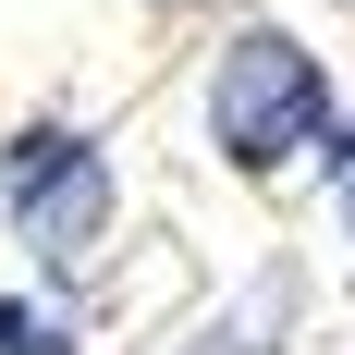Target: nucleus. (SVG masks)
I'll list each match as a JSON object with an SVG mask.
<instances>
[{
  "instance_id": "1",
  "label": "nucleus",
  "mask_w": 355,
  "mask_h": 355,
  "mask_svg": "<svg viewBox=\"0 0 355 355\" xmlns=\"http://www.w3.org/2000/svg\"><path fill=\"white\" fill-rule=\"evenodd\" d=\"M196 123H209V159L233 184H294V172H319V147L343 135V73H331L319 37L245 12V25L209 37Z\"/></svg>"
},
{
  "instance_id": "6",
  "label": "nucleus",
  "mask_w": 355,
  "mask_h": 355,
  "mask_svg": "<svg viewBox=\"0 0 355 355\" xmlns=\"http://www.w3.org/2000/svg\"><path fill=\"white\" fill-rule=\"evenodd\" d=\"M135 12H209V0H135Z\"/></svg>"
},
{
  "instance_id": "4",
  "label": "nucleus",
  "mask_w": 355,
  "mask_h": 355,
  "mask_svg": "<svg viewBox=\"0 0 355 355\" xmlns=\"http://www.w3.org/2000/svg\"><path fill=\"white\" fill-rule=\"evenodd\" d=\"M0 355H86L49 294H0Z\"/></svg>"
},
{
  "instance_id": "3",
  "label": "nucleus",
  "mask_w": 355,
  "mask_h": 355,
  "mask_svg": "<svg viewBox=\"0 0 355 355\" xmlns=\"http://www.w3.org/2000/svg\"><path fill=\"white\" fill-rule=\"evenodd\" d=\"M294 319H306V270L294 257H257L245 282L220 294V306H196L159 355H294Z\"/></svg>"
},
{
  "instance_id": "2",
  "label": "nucleus",
  "mask_w": 355,
  "mask_h": 355,
  "mask_svg": "<svg viewBox=\"0 0 355 355\" xmlns=\"http://www.w3.org/2000/svg\"><path fill=\"white\" fill-rule=\"evenodd\" d=\"M0 220H12L37 294L86 306L110 282V245H123V159H110V135L73 123V110H25L0 135Z\"/></svg>"
},
{
  "instance_id": "5",
  "label": "nucleus",
  "mask_w": 355,
  "mask_h": 355,
  "mask_svg": "<svg viewBox=\"0 0 355 355\" xmlns=\"http://www.w3.org/2000/svg\"><path fill=\"white\" fill-rule=\"evenodd\" d=\"M319 209H331V245H343V282H355V110H343V135L319 147Z\"/></svg>"
}]
</instances>
